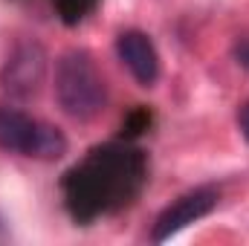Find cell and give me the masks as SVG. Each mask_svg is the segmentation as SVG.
Here are the masks:
<instances>
[{"instance_id": "6da1fadb", "label": "cell", "mask_w": 249, "mask_h": 246, "mask_svg": "<svg viewBox=\"0 0 249 246\" xmlns=\"http://www.w3.org/2000/svg\"><path fill=\"white\" fill-rule=\"evenodd\" d=\"M145 180V162L136 151L99 148L67 174V197L75 217H93L127 203Z\"/></svg>"}, {"instance_id": "7a4b0ae2", "label": "cell", "mask_w": 249, "mask_h": 246, "mask_svg": "<svg viewBox=\"0 0 249 246\" xmlns=\"http://www.w3.org/2000/svg\"><path fill=\"white\" fill-rule=\"evenodd\" d=\"M55 99L75 122L96 119L107 105V87L87 50H67L55 64Z\"/></svg>"}, {"instance_id": "3957f363", "label": "cell", "mask_w": 249, "mask_h": 246, "mask_svg": "<svg viewBox=\"0 0 249 246\" xmlns=\"http://www.w3.org/2000/svg\"><path fill=\"white\" fill-rule=\"evenodd\" d=\"M0 148L32 159H58L67 154V136L15 107H0Z\"/></svg>"}, {"instance_id": "277c9868", "label": "cell", "mask_w": 249, "mask_h": 246, "mask_svg": "<svg viewBox=\"0 0 249 246\" xmlns=\"http://www.w3.org/2000/svg\"><path fill=\"white\" fill-rule=\"evenodd\" d=\"M47 75V53L38 41H20L0 70V84L12 99H29L41 90Z\"/></svg>"}, {"instance_id": "5b68a950", "label": "cell", "mask_w": 249, "mask_h": 246, "mask_svg": "<svg viewBox=\"0 0 249 246\" xmlns=\"http://www.w3.org/2000/svg\"><path fill=\"white\" fill-rule=\"evenodd\" d=\"M217 206V188H212V185H200V188H194V191H188L183 197H177L160 217H157V223H154V241L157 244H162V241H168L171 235H177V232H183L186 226L191 223H197L200 217H206L212 209Z\"/></svg>"}, {"instance_id": "8992f818", "label": "cell", "mask_w": 249, "mask_h": 246, "mask_svg": "<svg viewBox=\"0 0 249 246\" xmlns=\"http://www.w3.org/2000/svg\"><path fill=\"white\" fill-rule=\"evenodd\" d=\"M116 53H119V61L130 70V75L142 87H151L160 78V55H157L154 41L145 32L124 29L122 35L116 38Z\"/></svg>"}, {"instance_id": "52a82bcc", "label": "cell", "mask_w": 249, "mask_h": 246, "mask_svg": "<svg viewBox=\"0 0 249 246\" xmlns=\"http://www.w3.org/2000/svg\"><path fill=\"white\" fill-rule=\"evenodd\" d=\"M93 3H96V0H55V6L61 9V15H64V20H70V23L81 20V18L93 9Z\"/></svg>"}, {"instance_id": "ba28073f", "label": "cell", "mask_w": 249, "mask_h": 246, "mask_svg": "<svg viewBox=\"0 0 249 246\" xmlns=\"http://www.w3.org/2000/svg\"><path fill=\"white\" fill-rule=\"evenodd\" d=\"M235 58L241 67H247L249 70V38H241L238 44H235Z\"/></svg>"}, {"instance_id": "9c48e42d", "label": "cell", "mask_w": 249, "mask_h": 246, "mask_svg": "<svg viewBox=\"0 0 249 246\" xmlns=\"http://www.w3.org/2000/svg\"><path fill=\"white\" fill-rule=\"evenodd\" d=\"M238 124H241V133L247 136V142H249V102L241 107V113H238Z\"/></svg>"}, {"instance_id": "30bf717a", "label": "cell", "mask_w": 249, "mask_h": 246, "mask_svg": "<svg viewBox=\"0 0 249 246\" xmlns=\"http://www.w3.org/2000/svg\"><path fill=\"white\" fill-rule=\"evenodd\" d=\"M9 241V232H6V226H3V220H0V244H6Z\"/></svg>"}]
</instances>
